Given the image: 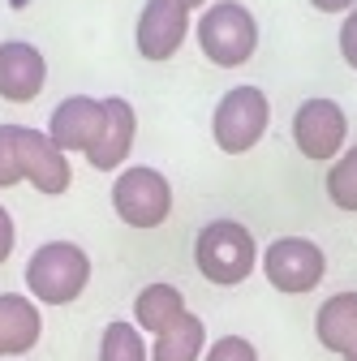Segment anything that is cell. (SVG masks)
<instances>
[{"label": "cell", "mask_w": 357, "mask_h": 361, "mask_svg": "<svg viewBox=\"0 0 357 361\" xmlns=\"http://www.w3.org/2000/svg\"><path fill=\"white\" fill-rule=\"evenodd\" d=\"M99 361H151V344L133 323H108L99 336Z\"/></svg>", "instance_id": "17"}, {"label": "cell", "mask_w": 357, "mask_h": 361, "mask_svg": "<svg viewBox=\"0 0 357 361\" xmlns=\"http://www.w3.org/2000/svg\"><path fill=\"white\" fill-rule=\"evenodd\" d=\"M267 125H272V99L262 86H233L219 95L211 112V138L224 155H246L262 142Z\"/></svg>", "instance_id": "4"}, {"label": "cell", "mask_w": 357, "mask_h": 361, "mask_svg": "<svg viewBox=\"0 0 357 361\" xmlns=\"http://www.w3.org/2000/svg\"><path fill=\"white\" fill-rule=\"evenodd\" d=\"M181 5H186V9H207L211 0H181Z\"/></svg>", "instance_id": "24"}, {"label": "cell", "mask_w": 357, "mask_h": 361, "mask_svg": "<svg viewBox=\"0 0 357 361\" xmlns=\"http://www.w3.org/2000/svg\"><path fill=\"white\" fill-rule=\"evenodd\" d=\"M202 361H258V348L246 336H219V340L207 344Z\"/></svg>", "instance_id": "20"}, {"label": "cell", "mask_w": 357, "mask_h": 361, "mask_svg": "<svg viewBox=\"0 0 357 361\" xmlns=\"http://www.w3.org/2000/svg\"><path fill=\"white\" fill-rule=\"evenodd\" d=\"M340 56L349 69H357V9L344 13V22H340Z\"/></svg>", "instance_id": "21"}, {"label": "cell", "mask_w": 357, "mask_h": 361, "mask_svg": "<svg viewBox=\"0 0 357 361\" xmlns=\"http://www.w3.org/2000/svg\"><path fill=\"white\" fill-rule=\"evenodd\" d=\"M112 211L129 228H159L172 215V185L168 176L151 164L121 168L112 180Z\"/></svg>", "instance_id": "5"}, {"label": "cell", "mask_w": 357, "mask_h": 361, "mask_svg": "<svg viewBox=\"0 0 357 361\" xmlns=\"http://www.w3.org/2000/svg\"><path fill=\"white\" fill-rule=\"evenodd\" d=\"M190 305H186V293L176 284H147L138 297H133V327L138 331H168L176 319H186Z\"/></svg>", "instance_id": "15"}, {"label": "cell", "mask_w": 357, "mask_h": 361, "mask_svg": "<svg viewBox=\"0 0 357 361\" xmlns=\"http://www.w3.org/2000/svg\"><path fill=\"white\" fill-rule=\"evenodd\" d=\"M258 258H262V250H258L254 233L237 219H211L194 237V267L211 284H224V288L246 284L254 276Z\"/></svg>", "instance_id": "1"}, {"label": "cell", "mask_w": 357, "mask_h": 361, "mask_svg": "<svg viewBox=\"0 0 357 361\" xmlns=\"http://www.w3.org/2000/svg\"><path fill=\"white\" fill-rule=\"evenodd\" d=\"M104 133V99L91 95H65L48 116V138L65 155H91Z\"/></svg>", "instance_id": "9"}, {"label": "cell", "mask_w": 357, "mask_h": 361, "mask_svg": "<svg viewBox=\"0 0 357 361\" xmlns=\"http://www.w3.org/2000/svg\"><path fill=\"white\" fill-rule=\"evenodd\" d=\"M91 284V254L73 241H43L26 258V297L35 305H69Z\"/></svg>", "instance_id": "2"}, {"label": "cell", "mask_w": 357, "mask_h": 361, "mask_svg": "<svg viewBox=\"0 0 357 361\" xmlns=\"http://www.w3.org/2000/svg\"><path fill=\"white\" fill-rule=\"evenodd\" d=\"M323 190H327L332 207H340V211L357 215V147H344V155H340V159H332Z\"/></svg>", "instance_id": "18"}, {"label": "cell", "mask_w": 357, "mask_h": 361, "mask_svg": "<svg viewBox=\"0 0 357 361\" xmlns=\"http://www.w3.org/2000/svg\"><path fill=\"white\" fill-rule=\"evenodd\" d=\"M26 180V125H0V190Z\"/></svg>", "instance_id": "19"}, {"label": "cell", "mask_w": 357, "mask_h": 361, "mask_svg": "<svg viewBox=\"0 0 357 361\" xmlns=\"http://www.w3.org/2000/svg\"><path fill=\"white\" fill-rule=\"evenodd\" d=\"M48 86V61L30 39H5L0 43V99L30 104Z\"/></svg>", "instance_id": "10"}, {"label": "cell", "mask_w": 357, "mask_h": 361, "mask_svg": "<svg viewBox=\"0 0 357 361\" xmlns=\"http://www.w3.org/2000/svg\"><path fill=\"white\" fill-rule=\"evenodd\" d=\"M310 5H315L319 13H340V18H344V13L357 9V0H310Z\"/></svg>", "instance_id": "23"}, {"label": "cell", "mask_w": 357, "mask_h": 361, "mask_svg": "<svg viewBox=\"0 0 357 361\" xmlns=\"http://www.w3.org/2000/svg\"><path fill=\"white\" fill-rule=\"evenodd\" d=\"M186 35H190V9L181 0H147L138 13V26H133L138 56L147 61H172L181 52Z\"/></svg>", "instance_id": "8"}, {"label": "cell", "mask_w": 357, "mask_h": 361, "mask_svg": "<svg viewBox=\"0 0 357 361\" xmlns=\"http://www.w3.org/2000/svg\"><path fill=\"white\" fill-rule=\"evenodd\" d=\"M133 133H138V112H133V104L121 99V95H108L104 99V133L91 147V155H86V164L95 172H116L125 164V155L133 151Z\"/></svg>", "instance_id": "11"}, {"label": "cell", "mask_w": 357, "mask_h": 361, "mask_svg": "<svg viewBox=\"0 0 357 361\" xmlns=\"http://www.w3.org/2000/svg\"><path fill=\"white\" fill-rule=\"evenodd\" d=\"M349 142V116L336 99L315 95L293 112V147L305 159H340Z\"/></svg>", "instance_id": "7"}, {"label": "cell", "mask_w": 357, "mask_h": 361, "mask_svg": "<svg viewBox=\"0 0 357 361\" xmlns=\"http://www.w3.org/2000/svg\"><path fill=\"white\" fill-rule=\"evenodd\" d=\"M315 336L327 353H357V293H332L315 314Z\"/></svg>", "instance_id": "14"}, {"label": "cell", "mask_w": 357, "mask_h": 361, "mask_svg": "<svg viewBox=\"0 0 357 361\" xmlns=\"http://www.w3.org/2000/svg\"><path fill=\"white\" fill-rule=\"evenodd\" d=\"M202 353H207V323L198 314H186L168 331L151 336V361H202Z\"/></svg>", "instance_id": "16"}, {"label": "cell", "mask_w": 357, "mask_h": 361, "mask_svg": "<svg viewBox=\"0 0 357 361\" xmlns=\"http://www.w3.org/2000/svg\"><path fill=\"white\" fill-rule=\"evenodd\" d=\"M43 336L39 305L26 293H0V357H26Z\"/></svg>", "instance_id": "13"}, {"label": "cell", "mask_w": 357, "mask_h": 361, "mask_svg": "<svg viewBox=\"0 0 357 361\" xmlns=\"http://www.w3.org/2000/svg\"><path fill=\"white\" fill-rule=\"evenodd\" d=\"M258 267H262L267 284L276 293H289V297L315 293L323 284V276H327V258L310 237H276L262 250Z\"/></svg>", "instance_id": "6"}, {"label": "cell", "mask_w": 357, "mask_h": 361, "mask_svg": "<svg viewBox=\"0 0 357 361\" xmlns=\"http://www.w3.org/2000/svg\"><path fill=\"white\" fill-rule=\"evenodd\" d=\"M344 361H357V353H349V357H344Z\"/></svg>", "instance_id": "25"}, {"label": "cell", "mask_w": 357, "mask_h": 361, "mask_svg": "<svg viewBox=\"0 0 357 361\" xmlns=\"http://www.w3.org/2000/svg\"><path fill=\"white\" fill-rule=\"evenodd\" d=\"M13 241H18V228H13V215L0 207V262L13 254Z\"/></svg>", "instance_id": "22"}, {"label": "cell", "mask_w": 357, "mask_h": 361, "mask_svg": "<svg viewBox=\"0 0 357 361\" xmlns=\"http://www.w3.org/2000/svg\"><path fill=\"white\" fill-rule=\"evenodd\" d=\"M26 180L39 194H65L69 180H73L69 155L48 138V129H30L26 125Z\"/></svg>", "instance_id": "12"}, {"label": "cell", "mask_w": 357, "mask_h": 361, "mask_svg": "<svg viewBox=\"0 0 357 361\" xmlns=\"http://www.w3.org/2000/svg\"><path fill=\"white\" fill-rule=\"evenodd\" d=\"M194 35H198V52L215 69H237L258 48V22L241 0H211L194 26Z\"/></svg>", "instance_id": "3"}]
</instances>
